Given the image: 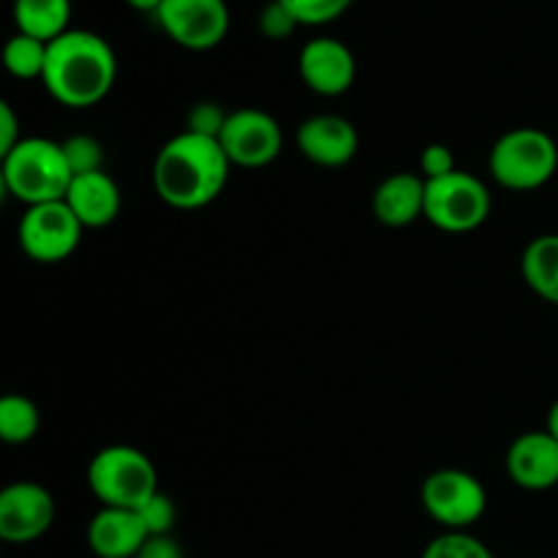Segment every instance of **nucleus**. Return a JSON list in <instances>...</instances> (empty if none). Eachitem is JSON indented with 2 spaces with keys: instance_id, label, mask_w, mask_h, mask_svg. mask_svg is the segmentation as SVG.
I'll return each mask as SVG.
<instances>
[{
  "instance_id": "1",
  "label": "nucleus",
  "mask_w": 558,
  "mask_h": 558,
  "mask_svg": "<svg viewBox=\"0 0 558 558\" xmlns=\"http://www.w3.org/2000/svg\"><path fill=\"white\" fill-rule=\"evenodd\" d=\"M232 161L221 142L180 131L163 142L153 161V189L174 210H202L223 194Z\"/></svg>"
},
{
  "instance_id": "2",
  "label": "nucleus",
  "mask_w": 558,
  "mask_h": 558,
  "mask_svg": "<svg viewBox=\"0 0 558 558\" xmlns=\"http://www.w3.org/2000/svg\"><path fill=\"white\" fill-rule=\"evenodd\" d=\"M118 80V58L112 44L93 31L71 27L47 49L44 87L69 109H90L112 93Z\"/></svg>"
},
{
  "instance_id": "3",
  "label": "nucleus",
  "mask_w": 558,
  "mask_h": 558,
  "mask_svg": "<svg viewBox=\"0 0 558 558\" xmlns=\"http://www.w3.org/2000/svg\"><path fill=\"white\" fill-rule=\"evenodd\" d=\"M0 180L5 194L25 207H33L65 199L74 174L60 142L25 136L14 150L0 158Z\"/></svg>"
},
{
  "instance_id": "4",
  "label": "nucleus",
  "mask_w": 558,
  "mask_h": 558,
  "mask_svg": "<svg viewBox=\"0 0 558 558\" xmlns=\"http://www.w3.org/2000/svg\"><path fill=\"white\" fill-rule=\"evenodd\" d=\"M488 172L501 189L529 194L548 185L558 172V145L543 129H510L488 153Z\"/></svg>"
},
{
  "instance_id": "5",
  "label": "nucleus",
  "mask_w": 558,
  "mask_h": 558,
  "mask_svg": "<svg viewBox=\"0 0 558 558\" xmlns=\"http://www.w3.org/2000/svg\"><path fill=\"white\" fill-rule=\"evenodd\" d=\"M87 488L101 507L140 510L158 490V472L150 456L131 445H109L87 463Z\"/></svg>"
},
{
  "instance_id": "6",
  "label": "nucleus",
  "mask_w": 558,
  "mask_h": 558,
  "mask_svg": "<svg viewBox=\"0 0 558 558\" xmlns=\"http://www.w3.org/2000/svg\"><path fill=\"white\" fill-rule=\"evenodd\" d=\"M490 191L477 174L456 169L439 180H425V221L447 234H469L490 216Z\"/></svg>"
},
{
  "instance_id": "7",
  "label": "nucleus",
  "mask_w": 558,
  "mask_h": 558,
  "mask_svg": "<svg viewBox=\"0 0 558 558\" xmlns=\"http://www.w3.org/2000/svg\"><path fill=\"white\" fill-rule=\"evenodd\" d=\"M425 515L445 532H469L488 510V490L463 469H436L420 488Z\"/></svg>"
},
{
  "instance_id": "8",
  "label": "nucleus",
  "mask_w": 558,
  "mask_h": 558,
  "mask_svg": "<svg viewBox=\"0 0 558 558\" xmlns=\"http://www.w3.org/2000/svg\"><path fill=\"white\" fill-rule=\"evenodd\" d=\"M85 227L71 213L65 199L25 207L16 227L22 254L36 265H60L80 248Z\"/></svg>"
},
{
  "instance_id": "9",
  "label": "nucleus",
  "mask_w": 558,
  "mask_h": 558,
  "mask_svg": "<svg viewBox=\"0 0 558 558\" xmlns=\"http://www.w3.org/2000/svg\"><path fill=\"white\" fill-rule=\"evenodd\" d=\"M153 16L178 47L191 52L216 49L232 22L227 0H163Z\"/></svg>"
},
{
  "instance_id": "10",
  "label": "nucleus",
  "mask_w": 558,
  "mask_h": 558,
  "mask_svg": "<svg viewBox=\"0 0 558 558\" xmlns=\"http://www.w3.org/2000/svg\"><path fill=\"white\" fill-rule=\"evenodd\" d=\"M223 153L240 169L270 167L283 150V131L270 112L256 107H243L229 112L221 136Z\"/></svg>"
},
{
  "instance_id": "11",
  "label": "nucleus",
  "mask_w": 558,
  "mask_h": 558,
  "mask_svg": "<svg viewBox=\"0 0 558 558\" xmlns=\"http://www.w3.org/2000/svg\"><path fill=\"white\" fill-rule=\"evenodd\" d=\"M54 523V499L41 483L20 480L0 490V539L9 545H31Z\"/></svg>"
},
{
  "instance_id": "12",
  "label": "nucleus",
  "mask_w": 558,
  "mask_h": 558,
  "mask_svg": "<svg viewBox=\"0 0 558 558\" xmlns=\"http://www.w3.org/2000/svg\"><path fill=\"white\" fill-rule=\"evenodd\" d=\"M298 71L311 93L338 98L352 90L357 76V60L343 41L332 36H316L303 44L298 54Z\"/></svg>"
},
{
  "instance_id": "13",
  "label": "nucleus",
  "mask_w": 558,
  "mask_h": 558,
  "mask_svg": "<svg viewBox=\"0 0 558 558\" xmlns=\"http://www.w3.org/2000/svg\"><path fill=\"white\" fill-rule=\"evenodd\" d=\"M294 142L311 163L325 169L347 167L360 150V134L352 120L332 112L305 118L294 131Z\"/></svg>"
},
{
  "instance_id": "14",
  "label": "nucleus",
  "mask_w": 558,
  "mask_h": 558,
  "mask_svg": "<svg viewBox=\"0 0 558 558\" xmlns=\"http://www.w3.org/2000/svg\"><path fill=\"white\" fill-rule=\"evenodd\" d=\"M507 477L521 490H550L558 485V439L548 428L526 430L507 450Z\"/></svg>"
},
{
  "instance_id": "15",
  "label": "nucleus",
  "mask_w": 558,
  "mask_h": 558,
  "mask_svg": "<svg viewBox=\"0 0 558 558\" xmlns=\"http://www.w3.org/2000/svg\"><path fill=\"white\" fill-rule=\"evenodd\" d=\"M85 537L96 558H136L150 534L136 510L101 507L87 523Z\"/></svg>"
},
{
  "instance_id": "16",
  "label": "nucleus",
  "mask_w": 558,
  "mask_h": 558,
  "mask_svg": "<svg viewBox=\"0 0 558 558\" xmlns=\"http://www.w3.org/2000/svg\"><path fill=\"white\" fill-rule=\"evenodd\" d=\"M376 221L390 229H403L425 218V178L414 172H392L376 185L371 196Z\"/></svg>"
},
{
  "instance_id": "17",
  "label": "nucleus",
  "mask_w": 558,
  "mask_h": 558,
  "mask_svg": "<svg viewBox=\"0 0 558 558\" xmlns=\"http://www.w3.org/2000/svg\"><path fill=\"white\" fill-rule=\"evenodd\" d=\"M65 205L85 229H104L120 216L123 196L112 174L101 169V172L76 174L65 194Z\"/></svg>"
},
{
  "instance_id": "18",
  "label": "nucleus",
  "mask_w": 558,
  "mask_h": 558,
  "mask_svg": "<svg viewBox=\"0 0 558 558\" xmlns=\"http://www.w3.org/2000/svg\"><path fill=\"white\" fill-rule=\"evenodd\" d=\"M16 33L52 44L71 31V0H14Z\"/></svg>"
},
{
  "instance_id": "19",
  "label": "nucleus",
  "mask_w": 558,
  "mask_h": 558,
  "mask_svg": "<svg viewBox=\"0 0 558 558\" xmlns=\"http://www.w3.org/2000/svg\"><path fill=\"white\" fill-rule=\"evenodd\" d=\"M521 276L545 303L558 305V234H539L523 248Z\"/></svg>"
},
{
  "instance_id": "20",
  "label": "nucleus",
  "mask_w": 558,
  "mask_h": 558,
  "mask_svg": "<svg viewBox=\"0 0 558 558\" xmlns=\"http://www.w3.org/2000/svg\"><path fill=\"white\" fill-rule=\"evenodd\" d=\"M38 428H41V412L31 398L20 392L0 398V439L5 445H27L36 439Z\"/></svg>"
},
{
  "instance_id": "21",
  "label": "nucleus",
  "mask_w": 558,
  "mask_h": 558,
  "mask_svg": "<svg viewBox=\"0 0 558 558\" xmlns=\"http://www.w3.org/2000/svg\"><path fill=\"white\" fill-rule=\"evenodd\" d=\"M47 49L49 44L25 36V33H14L3 47L5 71L16 80H41L44 65H47Z\"/></svg>"
},
{
  "instance_id": "22",
  "label": "nucleus",
  "mask_w": 558,
  "mask_h": 558,
  "mask_svg": "<svg viewBox=\"0 0 558 558\" xmlns=\"http://www.w3.org/2000/svg\"><path fill=\"white\" fill-rule=\"evenodd\" d=\"M423 558H494L488 545L469 532H441L425 545Z\"/></svg>"
},
{
  "instance_id": "23",
  "label": "nucleus",
  "mask_w": 558,
  "mask_h": 558,
  "mask_svg": "<svg viewBox=\"0 0 558 558\" xmlns=\"http://www.w3.org/2000/svg\"><path fill=\"white\" fill-rule=\"evenodd\" d=\"M60 145H63V156L74 178L76 174H90L104 169V147L96 136L74 134L60 142Z\"/></svg>"
},
{
  "instance_id": "24",
  "label": "nucleus",
  "mask_w": 558,
  "mask_h": 558,
  "mask_svg": "<svg viewBox=\"0 0 558 558\" xmlns=\"http://www.w3.org/2000/svg\"><path fill=\"white\" fill-rule=\"evenodd\" d=\"M278 3L287 5L294 16H298L300 25L319 27L330 25L338 16L347 14L352 9L354 0H278Z\"/></svg>"
},
{
  "instance_id": "25",
  "label": "nucleus",
  "mask_w": 558,
  "mask_h": 558,
  "mask_svg": "<svg viewBox=\"0 0 558 558\" xmlns=\"http://www.w3.org/2000/svg\"><path fill=\"white\" fill-rule=\"evenodd\" d=\"M136 512H140L142 523H145V529L150 537H163V534H172L174 523H178V507H174V501L169 499L163 490H158L156 496H150V499H147Z\"/></svg>"
},
{
  "instance_id": "26",
  "label": "nucleus",
  "mask_w": 558,
  "mask_h": 558,
  "mask_svg": "<svg viewBox=\"0 0 558 558\" xmlns=\"http://www.w3.org/2000/svg\"><path fill=\"white\" fill-rule=\"evenodd\" d=\"M229 112H223L221 104L216 101H199L189 109L185 114V131L199 136H210V140H218L227 125Z\"/></svg>"
},
{
  "instance_id": "27",
  "label": "nucleus",
  "mask_w": 558,
  "mask_h": 558,
  "mask_svg": "<svg viewBox=\"0 0 558 558\" xmlns=\"http://www.w3.org/2000/svg\"><path fill=\"white\" fill-rule=\"evenodd\" d=\"M298 27V16H294L287 5L278 3V0H270V3L259 11V33L265 38H270V41H283V38L292 36Z\"/></svg>"
},
{
  "instance_id": "28",
  "label": "nucleus",
  "mask_w": 558,
  "mask_h": 558,
  "mask_svg": "<svg viewBox=\"0 0 558 558\" xmlns=\"http://www.w3.org/2000/svg\"><path fill=\"white\" fill-rule=\"evenodd\" d=\"M456 169H458L456 153H452L447 145H441V142L428 145L423 150V156H420V174H423L425 180L447 178V174H452Z\"/></svg>"
},
{
  "instance_id": "29",
  "label": "nucleus",
  "mask_w": 558,
  "mask_h": 558,
  "mask_svg": "<svg viewBox=\"0 0 558 558\" xmlns=\"http://www.w3.org/2000/svg\"><path fill=\"white\" fill-rule=\"evenodd\" d=\"M25 140L20 131V118L9 101H0V158L14 150Z\"/></svg>"
},
{
  "instance_id": "30",
  "label": "nucleus",
  "mask_w": 558,
  "mask_h": 558,
  "mask_svg": "<svg viewBox=\"0 0 558 558\" xmlns=\"http://www.w3.org/2000/svg\"><path fill=\"white\" fill-rule=\"evenodd\" d=\"M136 558H185L183 548H180L178 539L172 534H163V537H150Z\"/></svg>"
},
{
  "instance_id": "31",
  "label": "nucleus",
  "mask_w": 558,
  "mask_h": 558,
  "mask_svg": "<svg viewBox=\"0 0 558 558\" xmlns=\"http://www.w3.org/2000/svg\"><path fill=\"white\" fill-rule=\"evenodd\" d=\"M125 5H131V9L136 11H145V14H156L158 5L163 3V0H123Z\"/></svg>"
},
{
  "instance_id": "32",
  "label": "nucleus",
  "mask_w": 558,
  "mask_h": 558,
  "mask_svg": "<svg viewBox=\"0 0 558 558\" xmlns=\"http://www.w3.org/2000/svg\"><path fill=\"white\" fill-rule=\"evenodd\" d=\"M545 428H548L550 434H554L556 439H558V398L554 401V407H550L548 420H545Z\"/></svg>"
}]
</instances>
